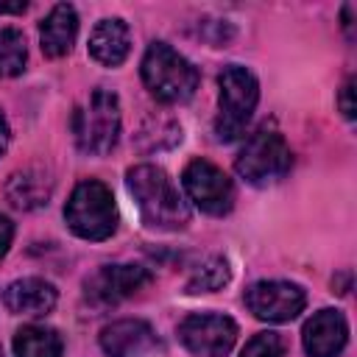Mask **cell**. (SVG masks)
Masks as SVG:
<instances>
[{
	"label": "cell",
	"instance_id": "7",
	"mask_svg": "<svg viewBox=\"0 0 357 357\" xmlns=\"http://www.w3.org/2000/svg\"><path fill=\"white\" fill-rule=\"evenodd\" d=\"M176 335L192 357H229L237 340V324L223 312H190Z\"/></svg>",
	"mask_w": 357,
	"mask_h": 357
},
{
	"label": "cell",
	"instance_id": "14",
	"mask_svg": "<svg viewBox=\"0 0 357 357\" xmlns=\"http://www.w3.org/2000/svg\"><path fill=\"white\" fill-rule=\"evenodd\" d=\"M131 53V31L120 17L100 20L89 33V56L103 67H120Z\"/></svg>",
	"mask_w": 357,
	"mask_h": 357
},
{
	"label": "cell",
	"instance_id": "15",
	"mask_svg": "<svg viewBox=\"0 0 357 357\" xmlns=\"http://www.w3.org/2000/svg\"><path fill=\"white\" fill-rule=\"evenodd\" d=\"M78 36V14L70 3H59L39 22V45L47 59H61L73 50Z\"/></svg>",
	"mask_w": 357,
	"mask_h": 357
},
{
	"label": "cell",
	"instance_id": "25",
	"mask_svg": "<svg viewBox=\"0 0 357 357\" xmlns=\"http://www.w3.org/2000/svg\"><path fill=\"white\" fill-rule=\"evenodd\" d=\"M0 357H3V351H0Z\"/></svg>",
	"mask_w": 357,
	"mask_h": 357
},
{
	"label": "cell",
	"instance_id": "20",
	"mask_svg": "<svg viewBox=\"0 0 357 357\" xmlns=\"http://www.w3.org/2000/svg\"><path fill=\"white\" fill-rule=\"evenodd\" d=\"M240 357H284V340L276 332H259L245 343Z\"/></svg>",
	"mask_w": 357,
	"mask_h": 357
},
{
	"label": "cell",
	"instance_id": "24",
	"mask_svg": "<svg viewBox=\"0 0 357 357\" xmlns=\"http://www.w3.org/2000/svg\"><path fill=\"white\" fill-rule=\"evenodd\" d=\"M28 8V3H17V6H0V14H22Z\"/></svg>",
	"mask_w": 357,
	"mask_h": 357
},
{
	"label": "cell",
	"instance_id": "10",
	"mask_svg": "<svg viewBox=\"0 0 357 357\" xmlns=\"http://www.w3.org/2000/svg\"><path fill=\"white\" fill-rule=\"evenodd\" d=\"M151 271L142 265H103L92 279H86V298L109 307L139 293L145 284H151Z\"/></svg>",
	"mask_w": 357,
	"mask_h": 357
},
{
	"label": "cell",
	"instance_id": "12",
	"mask_svg": "<svg viewBox=\"0 0 357 357\" xmlns=\"http://www.w3.org/2000/svg\"><path fill=\"white\" fill-rule=\"evenodd\" d=\"M100 349L106 357H151L159 349V340L151 324L139 318H123L100 329Z\"/></svg>",
	"mask_w": 357,
	"mask_h": 357
},
{
	"label": "cell",
	"instance_id": "21",
	"mask_svg": "<svg viewBox=\"0 0 357 357\" xmlns=\"http://www.w3.org/2000/svg\"><path fill=\"white\" fill-rule=\"evenodd\" d=\"M351 95H354V81L349 78L343 84V89H340V112H343L346 120H354V100H351Z\"/></svg>",
	"mask_w": 357,
	"mask_h": 357
},
{
	"label": "cell",
	"instance_id": "5",
	"mask_svg": "<svg viewBox=\"0 0 357 357\" xmlns=\"http://www.w3.org/2000/svg\"><path fill=\"white\" fill-rule=\"evenodd\" d=\"M218 86H220V112L215 117V137L220 142H234L245 131L257 109L259 81L248 67L229 64L218 75Z\"/></svg>",
	"mask_w": 357,
	"mask_h": 357
},
{
	"label": "cell",
	"instance_id": "6",
	"mask_svg": "<svg viewBox=\"0 0 357 357\" xmlns=\"http://www.w3.org/2000/svg\"><path fill=\"white\" fill-rule=\"evenodd\" d=\"M290 165H293L290 145L271 126H259L245 139V145L240 148V153L234 159L237 176L245 178L254 187H268V184L284 178L287 170H290Z\"/></svg>",
	"mask_w": 357,
	"mask_h": 357
},
{
	"label": "cell",
	"instance_id": "13",
	"mask_svg": "<svg viewBox=\"0 0 357 357\" xmlns=\"http://www.w3.org/2000/svg\"><path fill=\"white\" fill-rule=\"evenodd\" d=\"M59 301V290L39 276H25L17 279L6 287L3 304L14 315H47Z\"/></svg>",
	"mask_w": 357,
	"mask_h": 357
},
{
	"label": "cell",
	"instance_id": "3",
	"mask_svg": "<svg viewBox=\"0 0 357 357\" xmlns=\"http://www.w3.org/2000/svg\"><path fill=\"white\" fill-rule=\"evenodd\" d=\"M64 220L70 231L81 240L89 243L109 240L117 229V206L112 190L98 178H84L70 192V201L64 206Z\"/></svg>",
	"mask_w": 357,
	"mask_h": 357
},
{
	"label": "cell",
	"instance_id": "23",
	"mask_svg": "<svg viewBox=\"0 0 357 357\" xmlns=\"http://www.w3.org/2000/svg\"><path fill=\"white\" fill-rule=\"evenodd\" d=\"M8 137H11V134H8V123H6V117L0 114V156H3L6 148H8Z\"/></svg>",
	"mask_w": 357,
	"mask_h": 357
},
{
	"label": "cell",
	"instance_id": "22",
	"mask_svg": "<svg viewBox=\"0 0 357 357\" xmlns=\"http://www.w3.org/2000/svg\"><path fill=\"white\" fill-rule=\"evenodd\" d=\"M11 240H14V223H11L6 215H0V259L8 254Z\"/></svg>",
	"mask_w": 357,
	"mask_h": 357
},
{
	"label": "cell",
	"instance_id": "16",
	"mask_svg": "<svg viewBox=\"0 0 357 357\" xmlns=\"http://www.w3.org/2000/svg\"><path fill=\"white\" fill-rule=\"evenodd\" d=\"M14 357H61L64 340L53 326L28 324L14 335Z\"/></svg>",
	"mask_w": 357,
	"mask_h": 357
},
{
	"label": "cell",
	"instance_id": "1",
	"mask_svg": "<svg viewBox=\"0 0 357 357\" xmlns=\"http://www.w3.org/2000/svg\"><path fill=\"white\" fill-rule=\"evenodd\" d=\"M126 187L137 201L139 218L153 231H178L190 223V206L173 178L156 165H134L126 173Z\"/></svg>",
	"mask_w": 357,
	"mask_h": 357
},
{
	"label": "cell",
	"instance_id": "17",
	"mask_svg": "<svg viewBox=\"0 0 357 357\" xmlns=\"http://www.w3.org/2000/svg\"><path fill=\"white\" fill-rule=\"evenodd\" d=\"M6 195L8 201L17 206V209H36V206H45L47 198H50V178L42 173V170H22V173H14L8 187H6Z\"/></svg>",
	"mask_w": 357,
	"mask_h": 357
},
{
	"label": "cell",
	"instance_id": "19",
	"mask_svg": "<svg viewBox=\"0 0 357 357\" xmlns=\"http://www.w3.org/2000/svg\"><path fill=\"white\" fill-rule=\"evenodd\" d=\"M226 282H229V265H226V259L212 257V259H206L192 273V279L187 282V293H212V290L223 287Z\"/></svg>",
	"mask_w": 357,
	"mask_h": 357
},
{
	"label": "cell",
	"instance_id": "8",
	"mask_svg": "<svg viewBox=\"0 0 357 357\" xmlns=\"http://www.w3.org/2000/svg\"><path fill=\"white\" fill-rule=\"evenodd\" d=\"M181 187L187 198L206 215H229L234 206V184L231 178L206 159H192L181 173Z\"/></svg>",
	"mask_w": 357,
	"mask_h": 357
},
{
	"label": "cell",
	"instance_id": "4",
	"mask_svg": "<svg viewBox=\"0 0 357 357\" xmlns=\"http://www.w3.org/2000/svg\"><path fill=\"white\" fill-rule=\"evenodd\" d=\"M73 137L81 153L106 156L120 137V100L114 92L98 86L73 112Z\"/></svg>",
	"mask_w": 357,
	"mask_h": 357
},
{
	"label": "cell",
	"instance_id": "2",
	"mask_svg": "<svg viewBox=\"0 0 357 357\" xmlns=\"http://www.w3.org/2000/svg\"><path fill=\"white\" fill-rule=\"evenodd\" d=\"M142 84L162 103H187L198 89V70L190 59L173 50L167 42H151L142 56Z\"/></svg>",
	"mask_w": 357,
	"mask_h": 357
},
{
	"label": "cell",
	"instance_id": "11",
	"mask_svg": "<svg viewBox=\"0 0 357 357\" xmlns=\"http://www.w3.org/2000/svg\"><path fill=\"white\" fill-rule=\"evenodd\" d=\"M301 343L307 357H340L349 343V321L340 310H318L301 332Z\"/></svg>",
	"mask_w": 357,
	"mask_h": 357
},
{
	"label": "cell",
	"instance_id": "18",
	"mask_svg": "<svg viewBox=\"0 0 357 357\" xmlns=\"http://www.w3.org/2000/svg\"><path fill=\"white\" fill-rule=\"evenodd\" d=\"M28 61V45L22 31L17 28H0V78H14L25 70Z\"/></svg>",
	"mask_w": 357,
	"mask_h": 357
},
{
	"label": "cell",
	"instance_id": "9",
	"mask_svg": "<svg viewBox=\"0 0 357 357\" xmlns=\"http://www.w3.org/2000/svg\"><path fill=\"white\" fill-rule=\"evenodd\" d=\"M245 307L254 318L265 324H287L307 307V293L296 282L262 279L245 290Z\"/></svg>",
	"mask_w": 357,
	"mask_h": 357
}]
</instances>
